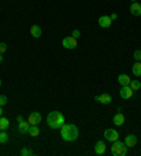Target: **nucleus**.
<instances>
[{"instance_id":"1","label":"nucleus","mask_w":141,"mask_h":156,"mask_svg":"<svg viewBox=\"0 0 141 156\" xmlns=\"http://www.w3.org/2000/svg\"><path fill=\"white\" fill-rule=\"evenodd\" d=\"M59 131H61V138L66 142H73L79 136V129L75 124H64Z\"/></svg>"},{"instance_id":"2","label":"nucleus","mask_w":141,"mask_h":156,"mask_svg":"<svg viewBox=\"0 0 141 156\" xmlns=\"http://www.w3.org/2000/svg\"><path fill=\"white\" fill-rule=\"evenodd\" d=\"M47 124L51 129H59L65 124V117L59 111H51L47 117Z\"/></svg>"},{"instance_id":"3","label":"nucleus","mask_w":141,"mask_h":156,"mask_svg":"<svg viewBox=\"0 0 141 156\" xmlns=\"http://www.w3.org/2000/svg\"><path fill=\"white\" fill-rule=\"evenodd\" d=\"M110 152L113 156H126L127 155V145L121 141H114L113 142L112 148H110Z\"/></svg>"},{"instance_id":"4","label":"nucleus","mask_w":141,"mask_h":156,"mask_svg":"<svg viewBox=\"0 0 141 156\" xmlns=\"http://www.w3.org/2000/svg\"><path fill=\"white\" fill-rule=\"evenodd\" d=\"M62 47L65 48V49H75V48L78 47V41H76V38H73L72 35L65 37V38L62 40Z\"/></svg>"},{"instance_id":"5","label":"nucleus","mask_w":141,"mask_h":156,"mask_svg":"<svg viewBox=\"0 0 141 156\" xmlns=\"http://www.w3.org/2000/svg\"><path fill=\"white\" fill-rule=\"evenodd\" d=\"M133 94H134V90L130 87V84H128V86H121V89H120V97L123 98V100L131 98Z\"/></svg>"},{"instance_id":"6","label":"nucleus","mask_w":141,"mask_h":156,"mask_svg":"<svg viewBox=\"0 0 141 156\" xmlns=\"http://www.w3.org/2000/svg\"><path fill=\"white\" fill-rule=\"evenodd\" d=\"M105 139L109 142H114L119 139V132L116 129H113V128H107L105 131Z\"/></svg>"},{"instance_id":"7","label":"nucleus","mask_w":141,"mask_h":156,"mask_svg":"<svg viewBox=\"0 0 141 156\" xmlns=\"http://www.w3.org/2000/svg\"><path fill=\"white\" fill-rule=\"evenodd\" d=\"M41 120H43V117H41V114L38 113V111H33V113H30L28 115V122L30 125H38V124L41 122Z\"/></svg>"},{"instance_id":"8","label":"nucleus","mask_w":141,"mask_h":156,"mask_svg":"<svg viewBox=\"0 0 141 156\" xmlns=\"http://www.w3.org/2000/svg\"><path fill=\"white\" fill-rule=\"evenodd\" d=\"M98 23H99V26L102 27V28H109V27L112 26V18H110V16H100L99 17V20H98Z\"/></svg>"},{"instance_id":"9","label":"nucleus","mask_w":141,"mask_h":156,"mask_svg":"<svg viewBox=\"0 0 141 156\" xmlns=\"http://www.w3.org/2000/svg\"><path fill=\"white\" fill-rule=\"evenodd\" d=\"M95 153L96 155H105L106 153V144L105 141H98L96 142V145H95Z\"/></svg>"},{"instance_id":"10","label":"nucleus","mask_w":141,"mask_h":156,"mask_svg":"<svg viewBox=\"0 0 141 156\" xmlns=\"http://www.w3.org/2000/svg\"><path fill=\"white\" fill-rule=\"evenodd\" d=\"M124 144L127 145V148H134L137 145V136L133 134L126 135V139H124Z\"/></svg>"},{"instance_id":"11","label":"nucleus","mask_w":141,"mask_h":156,"mask_svg":"<svg viewBox=\"0 0 141 156\" xmlns=\"http://www.w3.org/2000/svg\"><path fill=\"white\" fill-rule=\"evenodd\" d=\"M95 100L99 103H102V104H110V103L113 101V98L110 94H107V93H105V94H100V96H96L95 97Z\"/></svg>"},{"instance_id":"12","label":"nucleus","mask_w":141,"mask_h":156,"mask_svg":"<svg viewBox=\"0 0 141 156\" xmlns=\"http://www.w3.org/2000/svg\"><path fill=\"white\" fill-rule=\"evenodd\" d=\"M18 132L21 135H25V134H28V129H30V122L28 121H25L23 120L21 122H18V127H17Z\"/></svg>"},{"instance_id":"13","label":"nucleus","mask_w":141,"mask_h":156,"mask_svg":"<svg viewBox=\"0 0 141 156\" xmlns=\"http://www.w3.org/2000/svg\"><path fill=\"white\" fill-rule=\"evenodd\" d=\"M30 34H31L33 38H40V37L43 35V30H41L40 26L34 24V26H31V28H30Z\"/></svg>"},{"instance_id":"14","label":"nucleus","mask_w":141,"mask_h":156,"mask_svg":"<svg viewBox=\"0 0 141 156\" xmlns=\"http://www.w3.org/2000/svg\"><path fill=\"white\" fill-rule=\"evenodd\" d=\"M130 13L133 16H141V4L138 3V2H133L130 6Z\"/></svg>"},{"instance_id":"15","label":"nucleus","mask_w":141,"mask_h":156,"mask_svg":"<svg viewBox=\"0 0 141 156\" xmlns=\"http://www.w3.org/2000/svg\"><path fill=\"white\" fill-rule=\"evenodd\" d=\"M117 82H119L120 86H128L131 82L130 76L128 75H124V73H121V75H119V77H117Z\"/></svg>"},{"instance_id":"16","label":"nucleus","mask_w":141,"mask_h":156,"mask_svg":"<svg viewBox=\"0 0 141 156\" xmlns=\"http://www.w3.org/2000/svg\"><path fill=\"white\" fill-rule=\"evenodd\" d=\"M113 122L116 124L117 127H121V125H124V122H126V117H124V114L117 113L116 115L113 117Z\"/></svg>"},{"instance_id":"17","label":"nucleus","mask_w":141,"mask_h":156,"mask_svg":"<svg viewBox=\"0 0 141 156\" xmlns=\"http://www.w3.org/2000/svg\"><path fill=\"white\" fill-rule=\"evenodd\" d=\"M10 127V121H9V118H6V117H0V131H6L7 128Z\"/></svg>"},{"instance_id":"18","label":"nucleus","mask_w":141,"mask_h":156,"mask_svg":"<svg viewBox=\"0 0 141 156\" xmlns=\"http://www.w3.org/2000/svg\"><path fill=\"white\" fill-rule=\"evenodd\" d=\"M131 70H133V75L135 77H140L141 76V62H135L133 65V68H131Z\"/></svg>"},{"instance_id":"19","label":"nucleus","mask_w":141,"mask_h":156,"mask_svg":"<svg viewBox=\"0 0 141 156\" xmlns=\"http://www.w3.org/2000/svg\"><path fill=\"white\" fill-rule=\"evenodd\" d=\"M28 135H31V136H38L40 135V128H38V125H30V129H28Z\"/></svg>"},{"instance_id":"20","label":"nucleus","mask_w":141,"mask_h":156,"mask_svg":"<svg viewBox=\"0 0 141 156\" xmlns=\"http://www.w3.org/2000/svg\"><path fill=\"white\" fill-rule=\"evenodd\" d=\"M130 87L133 89L134 91L140 90V89H141V83H140V80H138V79H131V82H130Z\"/></svg>"},{"instance_id":"21","label":"nucleus","mask_w":141,"mask_h":156,"mask_svg":"<svg viewBox=\"0 0 141 156\" xmlns=\"http://www.w3.org/2000/svg\"><path fill=\"white\" fill-rule=\"evenodd\" d=\"M9 141V134L6 131H0V144H6Z\"/></svg>"},{"instance_id":"22","label":"nucleus","mask_w":141,"mask_h":156,"mask_svg":"<svg viewBox=\"0 0 141 156\" xmlns=\"http://www.w3.org/2000/svg\"><path fill=\"white\" fill-rule=\"evenodd\" d=\"M20 155L21 156H33L34 152L31 151V149H28V148H23L21 151H20Z\"/></svg>"},{"instance_id":"23","label":"nucleus","mask_w":141,"mask_h":156,"mask_svg":"<svg viewBox=\"0 0 141 156\" xmlns=\"http://www.w3.org/2000/svg\"><path fill=\"white\" fill-rule=\"evenodd\" d=\"M133 58L135 59V62H141V49H135L134 51Z\"/></svg>"},{"instance_id":"24","label":"nucleus","mask_w":141,"mask_h":156,"mask_svg":"<svg viewBox=\"0 0 141 156\" xmlns=\"http://www.w3.org/2000/svg\"><path fill=\"white\" fill-rule=\"evenodd\" d=\"M7 51V44H4V42H0V54L3 55L4 52Z\"/></svg>"},{"instance_id":"25","label":"nucleus","mask_w":141,"mask_h":156,"mask_svg":"<svg viewBox=\"0 0 141 156\" xmlns=\"http://www.w3.org/2000/svg\"><path fill=\"white\" fill-rule=\"evenodd\" d=\"M7 104V96H0V105L3 107V105H6Z\"/></svg>"},{"instance_id":"26","label":"nucleus","mask_w":141,"mask_h":156,"mask_svg":"<svg viewBox=\"0 0 141 156\" xmlns=\"http://www.w3.org/2000/svg\"><path fill=\"white\" fill-rule=\"evenodd\" d=\"M71 35H72L73 38H76V40H78V38H79V37H80V31H79V30H73V31H72V34H71Z\"/></svg>"},{"instance_id":"27","label":"nucleus","mask_w":141,"mask_h":156,"mask_svg":"<svg viewBox=\"0 0 141 156\" xmlns=\"http://www.w3.org/2000/svg\"><path fill=\"white\" fill-rule=\"evenodd\" d=\"M117 17H119V16H117L116 13H112V14H110V18H112V21H114V20H117Z\"/></svg>"},{"instance_id":"28","label":"nucleus","mask_w":141,"mask_h":156,"mask_svg":"<svg viewBox=\"0 0 141 156\" xmlns=\"http://www.w3.org/2000/svg\"><path fill=\"white\" fill-rule=\"evenodd\" d=\"M23 120H24V118H23V115H17V122H21Z\"/></svg>"},{"instance_id":"29","label":"nucleus","mask_w":141,"mask_h":156,"mask_svg":"<svg viewBox=\"0 0 141 156\" xmlns=\"http://www.w3.org/2000/svg\"><path fill=\"white\" fill-rule=\"evenodd\" d=\"M3 115V108H2V105H0V117Z\"/></svg>"},{"instance_id":"30","label":"nucleus","mask_w":141,"mask_h":156,"mask_svg":"<svg viewBox=\"0 0 141 156\" xmlns=\"http://www.w3.org/2000/svg\"><path fill=\"white\" fill-rule=\"evenodd\" d=\"M2 62H3V55L0 54V63H2Z\"/></svg>"},{"instance_id":"31","label":"nucleus","mask_w":141,"mask_h":156,"mask_svg":"<svg viewBox=\"0 0 141 156\" xmlns=\"http://www.w3.org/2000/svg\"><path fill=\"white\" fill-rule=\"evenodd\" d=\"M0 87H2V79H0Z\"/></svg>"},{"instance_id":"32","label":"nucleus","mask_w":141,"mask_h":156,"mask_svg":"<svg viewBox=\"0 0 141 156\" xmlns=\"http://www.w3.org/2000/svg\"><path fill=\"white\" fill-rule=\"evenodd\" d=\"M133 2H137V0H131V3H133Z\"/></svg>"}]
</instances>
